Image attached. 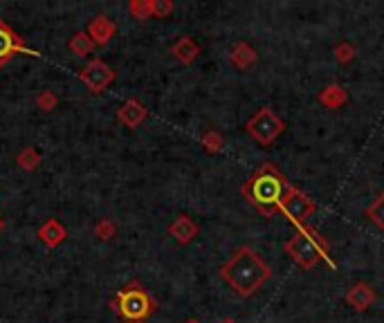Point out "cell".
Instances as JSON below:
<instances>
[{"label": "cell", "instance_id": "1", "mask_svg": "<svg viewBox=\"0 0 384 323\" xmlns=\"http://www.w3.org/2000/svg\"><path fill=\"white\" fill-rule=\"evenodd\" d=\"M220 276H223L225 283L232 287L238 296L250 299V296H254L270 280L272 269L252 247L243 245V247H238L234 252V256L220 267Z\"/></svg>", "mask_w": 384, "mask_h": 323}, {"label": "cell", "instance_id": "2", "mask_svg": "<svg viewBox=\"0 0 384 323\" xmlns=\"http://www.w3.org/2000/svg\"><path fill=\"white\" fill-rule=\"evenodd\" d=\"M290 186L292 184L286 180V175L275 164L266 162L250 175L241 191L256 211H261L266 218H272L281 209V202Z\"/></svg>", "mask_w": 384, "mask_h": 323}, {"label": "cell", "instance_id": "3", "mask_svg": "<svg viewBox=\"0 0 384 323\" xmlns=\"http://www.w3.org/2000/svg\"><path fill=\"white\" fill-rule=\"evenodd\" d=\"M286 252H288V256L306 271L317 267L319 260H326L330 267H335V263H332L328 254L326 241H323L312 227H299L292 234V238L286 241Z\"/></svg>", "mask_w": 384, "mask_h": 323}, {"label": "cell", "instance_id": "4", "mask_svg": "<svg viewBox=\"0 0 384 323\" xmlns=\"http://www.w3.org/2000/svg\"><path fill=\"white\" fill-rule=\"evenodd\" d=\"M156 299L140 283H128L113 299V310L126 323H144L156 312Z\"/></svg>", "mask_w": 384, "mask_h": 323}, {"label": "cell", "instance_id": "5", "mask_svg": "<svg viewBox=\"0 0 384 323\" xmlns=\"http://www.w3.org/2000/svg\"><path fill=\"white\" fill-rule=\"evenodd\" d=\"M245 131L250 133V137L254 142H259L261 146H270V144H275L281 135L286 133V122L270 106H263L247 119Z\"/></svg>", "mask_w": 384, "mask_h": 323}, {"label": "cell", "instance_id": "6", "mask_svg": "<svg viewBox=\"0 0 384 323\" xmlns=\"http://www.w3.org/2000/svg\"><path fill=\"white\" fill-rule=\"evenodd\" d=\"M279 211L290 220V223H295L297 227H303L306 220L317 211V205H314V200L310 195H306L301 189L290 186L288 193L284 195V202H281Z\"/></svg>", "mask_w": 384, "mask_h": 323}, {"label": "cell", "instance_id": "7", "mask_svg": "<svg viewBox=\"0 0 384 323\" xmlns=\"http://www.w3.org/2000/svg\"><path fill=\"white\" fill-rule=\"evenodd\" d=\"M79 79L90 92L99 95V92H104L110 83L115 81V72H113V67L101 61V58H95V61H90L85 67H81Z\"/></svg>", "mask_w": 384, "mask_h": 323}, {"label": "cell", "instance_id": "8", "mask_svg": "<svg viewBox=\"0 0 384 323\" xmlns=\"http://www.w3.org/2000/svg\"><path fill=\"white\" fill-rule=\"evenodd\" d=\"M14 54H36V52L30 47H25L23 38L3 19H0V67L10 63V58Z\"/></svg>", "mask_w": 384, "mask_h": 323}, {"label": "cell", "instance_id": "9", "mask_svg": "<svg viewBox=\"0 0 384 323\" xmlns=\"http://www.w3.org/2000/svg\"><path fill=\"white\" fill-rule=\"evenodd\" d=\"M344 299H346V303L351 305L353 310L364 312V310H369L371 305L375 303L378 294H375V290H373L369 283H355L351 290L346 292Z\"/></svg>", "mask_w": 384, "mask_h": 323}, {"label": "cell", "instance_id": "10", "mask_svg": "<svg viewBox=\"0 0 384 323\" xmlns=\"http://www.w3.org/2000/svg\"><path fill=\"white\" fill-rule=\"evenodd\" d=\"M147 115H149V110L144 108V104H140L138 99H126L117 110V119L126 129H138L144 119H147Z\"/></svg>", "mask_w": 384, "mask_h": 323}, {"label": "cell", "instance_id": "11", "mask_svg": "<svg viewBox=\"0 0 384 323\" xmlns=\"http://www.w3.org/2000/svg\"><path fill=\"white\" fill-rule=\"evenodd\" d=\"M117 32V25L108 19V16H97V19H92L88 25V36L92 38V43L95 45H106L110 43V38L115 36Z\"/></svg>", "mask_w": 384, "mask_h": 323}, {"label": "cell", "instance_id": "12", "mask_svg": "<svg viewBox=\"0 0 384 323\" xmlns=\"http://www.w3.org/2000/svg\"><path fill=\"white\" fill-rule=\"evenodd\" d=\"M39 241L50 249L58 247V245L65 241V227L58 223L56 218H50L47 223H43L39 229Z\"/></svg>", "mask_w": 384, "mask_h": 323}, {"label": "cell", "instance_id": "13", "mask_svg": "<svg viewBox=\"0 0 384 323\" xmlns=\"http://www.w3.org/2000/svg\"><path fill=\"white\" fill-rule=\"evenodd\" d=\"M169 234L180 245H189L193 238L198 236V225H195L189 216H178L173 223L169 225Z\"/></svg>", "mask_w": 384, "mask_h": 323}, {"label": "cell", "instance_id": "14", "mask_svg": "<svg viewBox=\"0 0 384 323\" xmlns=\"http://www.w3.org/2000/svg\"><path fill=\"white\" fill-rule=\"evenodd\" d=\"M171 54H173L178 61L184 63V65H189L193 63L195 58H198L200 54V45L195 43V41L191 36H182V38H178L173 47H171Z\"/></svg>", "mask_w": 384, "mask_h": 323}, {"label": "cell", "instance_id": "15", "mask_svg": "<svg viewBox=\"0 0 384 323\" xmlns=\"http://www.w3.org/2000/svg\"><path fill=\"white\" fill-rule=\"evenodd\" d=\"M256 58H259V54H256V49L250 43H236L232 47V52H229V61L238 70H250L256 63Z\"/></svg>", "mask_w": 384, "mask_h": 323}, {"label": "cell", "instance_id": "16", "mask_svg": "<svg viewBox=\"0 0 384 323\" xmlns=\"http://www.w3.org/2000/svg\"><path fill=\"white\" fill-rule=\"evenodd\" d=\"M319 104L323 108H328V110H337L341 108L348 101V92L339 86V83H330V86H326L321 92H319Z\"/></svg>", "mask_w": 384, "mask_h": 323}, {"label": "cell", "instance_id": "17", "mask_svg": "<svg viewBox=\"0 0 384 323\" xmlns=\"http://www.w3.org/2000/svg\"><path fill=\"white\" fill-rule=\"evenodd\" d=\"M92 47H95V43H92V38L88 36V32H76L70 41V52L79 58L88 56L92 52Z\"/></svg>", "mask_w": 384, "mask_h": 323}, {"label": "cell", "instance_id": "18", "mask_svg": "<svg viewBox=\"0 0 384 323\" xmlns=\"http://www.w3.org/2000/svg\"><path fill=\"white\" fill-rule=\"evenodd\" d=\"M200 144H202V148L204 151H209V153H220L225 148V137L220 135L218 131H207L200 137Z\"/></svg>", "mask_w": 384, "mask_h": 323}, {"label": "cell", "instance_id": "19", "mask_svg": "<svg viewBox=\"0 0 384 323\" xmlns=\"http://www.w3.org/2000/svg\"><path fill=\"white\" fill-rule=\"evenodd\" d=\"M128 12H131L133 19H138V21H149V19H153L151 0H133V3L128 5Z\"/></svg>", "mask_w": 384, "mask_h": 323}, {"label": "cell", "instance_id": "20", "mask_svg": "<svg viewBox=\"0 0 384 323\" xmlns=\"http://www.w3.org/2000/svg\"><path fill=\"white\" fill-rule=\"evenodd\" d=\"M366 216H369L373 223L384 232V193H380L378 198L373 200V205L366 209Z\"/></svg>", "mask_w": 384, "mask_h": 323}, {"label": "cell", "instance_id": "21", "mask_svg": "<svg viewBox=\"0 0 384 323\" xmlns=\"http://www.w3.org/2000/svg\"><path fill=\"white\" fill-rule=\"evenodd\" d=\"M16 162H19L25 171H34V168L41 164V155H39V151H34L32 146H28L25 151H21V155Z\"/></svg>", "mask_w": 384, "mask_h": 323}, {"label": "cell", "instance_id": "22", "mask_svg": "<svg viewBox=\"0 0 384 323\" xmlns=\"http://www.w3.org/2000/svg\"><path fill=\"white\" fill-rule=\"evenodd\" d=\"M335 58H337V63L341 65H348L355 58V45L353 43H348V41H341V43L335 45Z\"/></svg>", "mask_w": 384, "mask_h": 323}, {"label": "cell", "instance_id": "23", "mask_svg": "<svg viewBox=\"0 0 384 323\" xmlns=\"http://www.w3.org/2000/svg\"><path fill=\"white\" fill-rule=\"evenodd\" d=\"M153 7V19H167L173 12V3L171 0H151Z\"/></svg>", "mask_w": 384, "mask_h": 323}, {"label": "cell", "instance_id": "24", "mask_svg": "<svg viewBox=\"0 0 384 323\" xmlns=\"http://www.w3.org/2000/svg\"><path fill=\"white\" fill-rule=\"evenodd\" d=\"M95 232H97L99 241H110V238L115 236V223H113V220H101Z\"/></svg>", "mask_w": 384, "mask_h": 323}, {"label": "cell", "instance_id": "25", "mask_svg": "<svg viewBox=\"0 0 384 323\" xmlns=\"http://www.w3.org/2000/svg\"><path fill=\"white\" fill-rule=\"evenodd\" d=\"M39 106L43 110H52L56 106V97L52 95V92H43V95L39 97Z\"/></svg>", "mask_w": 384, "mask_h": 323}, {"label": "cell", "instance_id": "26", "mask_svg": "<svg viewBox=\"0 0 384 323\" xmlns=\"http://www.w3.org/2000/svg\"><path fill=\"white\" fill-rule=\"evenodd\" d=\"M220 323H238V321H236V319H232V317H227V319H223Z\"/></svg>", "mask_w": 384, "mask_h": 323}, {"label": "cell", "instance_id": "27", "mask_svg": "<svg viewBox=\"0 0 384 323\" xmlns=\"http://www.w3.org/2000/svg\"><path fill=\"white\" fill-rule=\"evenodd\" d=\"M5 232V220H3V216H0V234Z\"/></svg>", "mask_w": 384, "mask_h": 323}, {"label": "cell", "instance_id": "28", "mask_svg": "<svg viewBox=\"0 0 384 323\" xmlns=\"http://www.w3.org/2000/svg\"><path fill=\"white\" fill-rule=\"evenodd\" d=\"M184 323H202V321H198V319H186Z\"/></svg>", "mask_w": 384, "mask_h": 323}]
</instances>
